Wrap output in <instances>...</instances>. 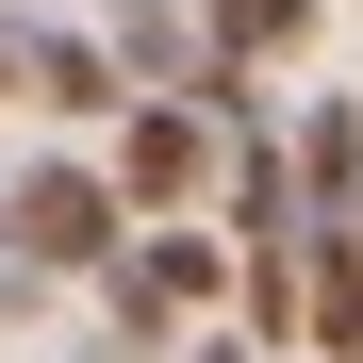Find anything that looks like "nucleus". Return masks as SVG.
Segmentation results:
<instances>
[{
	"instance_id": "f257e3e1",
	"label": "nucleus",
	"mask_w": 363,
	"mask_h": 363,
	"mask_svg": "<svg viewBox=\"0 0 363 363\" xmlns=\"http://www.w3.org/2000/svg\"><path fill=\"white\" fill-rule=\"evenodd\" d=\"M0 215H17V264H33V281H116V248H133L116 165H67V149L17 165V199H0Z\"/></svg>"
},
{
	"instance_id": "f03ea898",
	"label": "nucleus",
	"mask_w": 363,
	"mask_h": 363,
	"mask_svg": "<svg viewBox=\"0 0 363 363\" xmlns=\"http://www.w3.org/2000/svg\"><path fill=\"white\" fill-rule=\"evenodd\" d=\"M215 149H231L215 99H133L99 165H116V199H133V231H149V215H199V199H215Z\"/></svg>"
},
{
	"instance_id": "7ed1b4c3",
	"label": "nucleus",
	"mask_w": 363,
	"mask_h": 363,
	"mask_svg": "<svg viewBox=\"0 0 363 363\" xmlns=\"http://www.w3.org/2000/svg\"><path fill=\"white\" fill-rule=\"evenodd\" d=\"M215 297H231V231H199V215H149L133 248H116V330L215 314Z\"/></svg>"
},
{
	"instance_id": "20e7f679",
	"label": "nucleus",
	"mask_w": 363,
	"mask_h": 363,
	"mask_svg": "<svg viewBox=\"0 0 363 363\" xmlns=\"http://www.w3.org/2000/svg\"><path fill=\"white\" fill-rule=\"evenodd\" d=\"M99 50L133 67V99H199V83H215V33H199V0H99Z\"/></svg>"
},
{
	"instance_id": "39448f33",
	"label": "nucleus",
	"mask_w": 363,
	"mask_h": 363,
	"mask_svg": "<svg viewBox=\"0 0 363 363\" xmlns=\"http://www.w3.org/2000/svg\"><path fill=\"white\" fill-rule=\"evenodd\" d=\"M17 99H50V116H99V133H116V116H133V67H116V50L99 33H17Z\"/></svg>"
},
{
	"instance_id": "423d86ee",
	"label": "nucleus",
	"mask_w": 363,
	"mask_h": 363,
	"mask_svg": "<svg viewBox=\"0 0 363 363\" xmlns=\"http://www.w3.org/2000/svg\"><path fill=\"white\" fill-rule=\"evenodd\" d=\"M297 215H314V231H363V116L347 99L297 116Z\"/></svg>"
},
{
	"instance_id": "0eeeda50",
	"label": "nucleus",
	"mask_w": 363,
	"mask_h": 363,
	"mask_svg": "<svg viewBox=\"0 0 363 363\" xmlns=\"http://www.w3.org/2000/svg\"><path fill=\"white\" fill-rule=\"evenodd\" d=\"M199 33H215V67H281V50H314V0H199Z\"/></svg>"
},
{
	"instance_id": "6e6552de",
	"label": "nucleus",
	"mask_w": 363,
	"mask_h": 363,
	"mask_svg": "<svg viewBox=\"0 0 363 363\" xmlns=\"http://www.w3.org/2000/svg\"><path fill=\"white\" fill-rule=\"evenodd\" d=\"M297 281H314V347L347 363V347H363V231H314V248H297Z\"/></svg>"
},
{
	"instance_id": "1a4fd4ad",
	"label": "nucleus",
	"mask_w": 363,
	"mask_h": 363,
	"mask_svg": "<svg viewBox=\"0 0 363 363\" xmlns=\"http://www.w3.org/2000/svg\"><path fill=\"white\" fill-rule=\"evenodd\" d=\"M182 363H281V347H248V330H199V347H182Z\"/></svg>"
},
{
	"instance_id": "9d476101",
	"label": "nucleus",
	"mask_w": 363,
	"mask_h": 363,
	"mask_svg": "<svg viewBox=\"0 0 363 363\" xmlns=\"http://www.w3.org/2000/svg\"><path fill=\"white\" fill-rule=\"evenodd\" d=\"M0 297H33V264H17V215H0Z\"/></svg>"
},
{
	"instance_id": "9b49d317",
	"label": "nucleus",
	"mask_w": 363,
	"mask_h": 363,
	"mask_svg": "<svg viewBox=\"0 0 363 363\" xmlns=\"http://www.w3.org/2000/svg\"><path fill=\"white\" fill-rule=\"evenodd\" d=\"M0 99H17V17H0Z\"/></svg>"
},
{
	"instance_id": "f8f14e48",
	"label": "nucleus",
	"mask_w": 363,
	"mask_h": 363,
	"mask_svg": "<svg viewBox=\"0 0 363 363\" xmlns=\"http://www.w3.org/2000/svg\"><path fill=\"white\" fill-rule=\"evenodd\" d=\"M347 363H363V347H347Z\"/></svg>"
}]
</instances>
